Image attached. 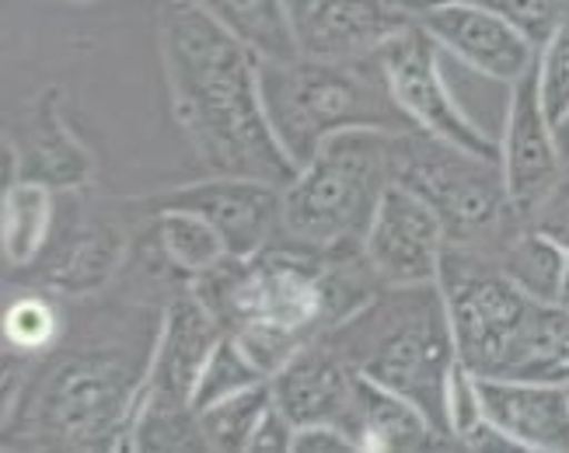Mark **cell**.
<instances>
[{
	"label": "cell",
	"instance_id": "6da1fadb",
	"mask_svg": "<svg viewBox=\"0 0 569 453\" xmlns=\"http://www.w3.org/2000/svg\"><path fill=\"white\" fill-rule=\"evenodd\" d=\"M158 53L171 115L203 171L290 185L297 164L269 122L252 49L189 0H164Z\"/></svg>",
	"mask_w": 569,
	"mask_h": 453
},
{
	"label": "cell",
	"instance_id": "7a4b0ae2",
	"mask_svg": "<svg viewBox=\"0 0 569 453\" xmlns=\"http://www.w3.org/2000/svg\"><path fill=\"white\" fill-rule=\"evenodd\" d=\"M192 290L273 376L305 345L321 342L357 314L381 283L363 248L321 251L280 234L249 259H224Z\"/></svg>",
	"mask_w": 569,
	"mask_h": 453
},
{
	"label": "cell",
	"instance_id": "3957f363",
	"mask_svg": "<svg viewBox=\"0 0 569 453\" xmlns=\"http://www.w3.org/2000/svg\"><path fill=\"white\" fill-rule=\"evenodd\" d=\"M154 342L130 349L91 339L57 345L32 363L29 381L4 412L8 440L53 450H127Z\"/></svg>",
	"mask_w": 569,
	"mask_h": 453
},
{
	"label": "cell",
	"instance_id": "277c9868",
	"mask_svg": "<svg viewBox=\"0 0 569 453\" xmlns=\"http://www.w3.org/2000/svg\"><path fill=\"white\" fill-rule=\"evenodd\" d=\"M326 342L360 376L423 409L437 430L448 436L443 391H448V376L458 363V345L437 283L381 286L357 314L329 332Z\"/></svg>",
	"mask_w": 569,
	"mask_h": 453
},
{
	"label": "cell",
	"instance_id": "5b68a950",
	"mask_svg": "<svg viewBox=\"0 0 569 453\" xmlns=\"http://www.w3.org/2000/svg\"><path fill=\"white\" fill-rule=\"evenodd\" d=\"M266 112L287 158L301 168L315 150L346 130L412 133L395 102L381 57L367 60H259Z\"/></svg>",
	"mask_w": 569,
	"mask_h": 453
},
{
	"label": "cell",
	"instance_id": "8992f818",
	"mask_svg": "<svg viewBox=\"0 0 569 453\" xmlns=\"http://www.w3.org/2000/svg\"><path fill=\"white\" fill-rule=\"evenodd\" d=\"M395 137L346 130L329 137L283 185V238L321 251H353L395 185Z\"/></svg>",
	"mask_w": 569,
	"mask_h": 453
},
{
	"label": "cell",
	"instance_id": "52a82bcc",
	"mask_svg": "<svg viewBox=\"0 0 569 453\" xmlns=\"http://www.w3.org/2000/svg\"><path fill=\"white\" fill-rule=\"evenodd\" d=\"M395 182L427 199L448 226L451 244L492 251L521 223L507 195L500 161L416 130L395 137Z\"/></svg>",
	"mask_w": 569,
	"mask_h": 453
},
{
	"label": "cell",
	"instance_id": "ba28073f",
	"mask_svg": "<svg viewBox=\"0 0 569 453\" xmlns=\"http://www.w3.org/2000/svg\"><path fill=\"white\" fill-rule=\"evenodd\" d=\"M437 286L448 308L458 360L479 376H503L538 304L546 300H535L510 280L492 251L472 244H448Z\"/></svg>",
	"mask_w": 569,
	"mask_h": 453
},
{
	"label": "cell",
	"instance_id": "9c48e42d",
	"mask_svg": "<svg viewBox=\"0 0 569 453\" xmlns=\"http://www.w3.org/2000/svg\"><path fill=\"white\" fill-rule=\"evenodd\" d=\"M381 67L395 102L416 133L500 161V137L482 130L458 102V94L443 78V49L423 24L416 21L399 39H391L381 49Z\"/></svg>",
	"mask_w": 569,
	"mask_h": 453
},
{
	"label": "cell",
	"instance_id": "30bf717a",
	"mask_svg": "<svg viewBox=\"0 0 569 453\" xmlns=\"http://www.w3.org/2000/svg\"><path fill=\"white\" fill-rule=\"evenodd\" d=\"M137 210L151 213L161 207H179L203 217L224 241L231 259H249L283 234V185L238 174H210L203 182L179 185L164 195H151Z\"/></svg>",
	"mask_w": 569,
	"mask_h": 453
},
{
	"label": "cell",
	"instance_id": "8fae6325",
	"mask_svg": "<svg viewBox=\"0 0 569 453\" xmlns=\"http://www.w3.org/2000/svg\"><path fill=\"white\" fill-rule=\"evenodd\" d=\"M448 226L423 195L395 182L363 234V259L381 286H423L437 283Z\"/></svg>",
	"mask_w": 569,
	"mask_h": 453
},
{
	"label": "cell",
	"instance_id": "7c38bea8",
	"mask_svg": "<svg viewBox=\"0 0 569 453\" xmlns=\"http://www.w3.org/2000/svg\"><path fill=\"white\" fill-rule=\"evenodd\" d=\"M416 21L437 39L443 53L489 81L510 88L535 67L538 42L476 0H430L416 8Z\"/></svg>",
	"mask_w": 569,
	"mask_h": 453
},
{
	"label": "cell",
	"instance_id": "4fadbf2b",
	"mask_svg": "<svg viewBox=\"0 0 569 453\" xmlns=\"http://www.w3.org/2000/svg\"><path fill=\"white\" fill-rule=\"evenodd\" d=\"M297 53L318 60H367L416 24L406 0H287Z\"/></svg>",
	"mask_w": 569,
	"mask_h": 453
},
{
	"label": "cell",
	"instance_id": "5bb4252c",
	"mask_svg": "<svg viewBox=\"0 0 569 453\" xmlns=\"http://www.w3.org/2000/svg\"><path fill=\"white\" fill-rule=\"evenodd\" d=\"M566 161L569 154L556 122L549 119L546 105H541L531 67L521 81L510 84L507 119L500 133V168L517 217L525 220L552 192V185L569 171Z\"/></svg>",
	"mask_w": 569,
	"mask_h": 453
},
{
	"label": "cell",
	"instance_id": "9a60e30c",
	"mask_svg": "<svg viewBox=\"0 0 569 453\" xmlns=\"http://www.w3.org/2000/svg\"><path fill=\"white\" fill-rule=\"evenodd\" d=\"M220 339H224V324L207 308V300L192 290V283H182L164 300L140 397L168 401V405H192L196 381H200Z\"/></svg>",
	"mask_w": 569,
	"mask_h": 453
},
{
	"label": "cell",
	"instance_id": "2e32d148",
	"mask_svg": "<svg viewBox=\"0 0 569 453\" xmlns=\"http://www.w3.org/2000/svg\"><path fill=\"white\" fill-rule=\"evenodd\" d=\"M94 174L91 150L70 130L60 91L46 88L21 109V125L4 140V185L18 179L46 182L57 192L84 189Z\"/></svg>",
	"mask_w": 569,
	"mask_h": 453
},
{
	"label": "cell",
	"instance_id": "e0dca14e",
	"mask_svg": "<svg viewBox=\"0 0 569 453\" xmlns=\"http://www.w3.org/2000/svg\"><path fill=\"white\" fill-rule=\"evenodd\" d=\"M482 409L521 453H569V384L479 376Z\"/></svg>",
	"mask_w": 569,
	"mask_h": 453
},
{
	"label": "cell",
	"instance_id": "ac0fdd59",
	"mask_svg": "<svg viewBox=\"0 0 569 453\" xmlns=\"http://www.w3.org/2000/svg\"><path fill=\"white\" fill-rule=\"evenodd\" d=\"M357 376L360 373L321 339L290 356L269 376V387H273V401L293 419L297 430L318 422H336L350 430Z\"/></svg>",
	"mask_w": 569,
	"mask_h": 453
},
{
	"label": "cell",
	"instance_id": "d6986e66",
	"mask_svg": "<svg viewBox=\"0 0 569 453\" xmlns=\"http://www.w3.org/2000/svg\"><path fill=\"white\" fill-rule=\"evenodd\" d=\"M350 433L357 436L360 450H378V453L455 450V443L437 430L423 409L412 405L402 394L367 381V376H357Z\"/></svg>",
	"mask_w": 569,
	"mask_h": 453
},
{
	"label": "cell",
	"instance_id": "ffe728a7",
	"mask_svg": "<svg viewBox=\"0 0 569 453\" xmlns=\"http://www.w3.org/2000/svg\"><path fill=\"white\" fill-rule=\"evenodd\" d=\"M147 231H143V251L147 262H154L161 272H168L179 283H196L200 275L213 272L228 255L224 241L213 226L179 207H161L143 213Z\"/></svg>",
	"mask_w": 569,
	"mask_h": 453
},
{
	"label": "cell",
	"instance_id": "44dd1931",
	"mask_svg": "<svg viewBox=\"0 0 569 453\" xmlns=\"http://www.w3.org/2000/svg\"><path fill=\"white\" fill-rule=\"evenodd\" d=\"M63 210V192L46 182L18 179L4 185V217H0V238H4V259L11 269H36L53 244L57 223Z\"/></svg>",
	"mask_w": 569,
	"mask_h": 453
},
{
	"label": "cell",
	"instance_id": "7402d4cb",
	"mask_svg": "<svg viewBox=\"0 0 569 453\" xmlns=\"http://www.w3.org/2000/svg\"><path fill=\"white\" fill-rule=\"evenodd\" d=\"M207 11L220 29L244 42L259 60H290L297 53L287 0H189Z\"/></svg>",
	"mask_w": 569,
	"mask_h": 453
},
{
	"label": "cell",
	"instance_id": "603a6c76",
	"mask_svg": "<svg viewBox=\"0 0 569 453\" xmlns=\"http://www.w3.org/2000/svg\"><path fill=\"white\" fill-rule=\"evenodd\" d=\"M4 349L18 352V356L42 360L46 352H53L63 342L67 332V314L60 308V300L42 290H21L11 293L4 304Z\"/></svg>",
	"mask_w": 569,
	"mask_h": 453
},
{
	"label": "cell",
	"instance_id": "cb8c5ba5",
	"mask_svg": "<svg viewBox=\"0 0 569 453\" xmlns=\"http://www.w3.org/2000/svg\"><path fill=\"white\" fill-rule=\"evenodd\" d=\"M492 255H497V262L507 269L510 280L521 283L535 300L556 304L559 275H562V262H566V251L559 244L541 238L535 226H528L521 220L497 248H492Z\"/></svg>",
	"mask_w": 569,
	"mask_h": 453
},
{
	"label": "cell",
	"instance_id": "d4e9b609",
	"mask_svg": "<svg viewBox=\"0 0 569 453\" xmlns=\"http://www.w3.org/2000/svg\"><path fill=\"white\" fill-rule=\"evenodd\" d=\"M127 450L168 453V450H207L200 433V415L192 405H168V401L140 397L130 422Z\"/></svg>",
	"mask_w": 569,
	"mask_h": 453
},
{
	"label": "cell",
	"instance_id": "484cf974",
	"mask_svg": "<svg viewBox=\"0 0 569 453\" xmlns=\"http://www.w3.org/2000/svg\"><path fill=\"white\" fill-rule=\"evenodd\" d=\"M269 401H273V387L266 381V384H256L249 391L217 401V405H210L203 412H196L200 415V433H203L207 450H213V453L249 450V440L256 433L262 412L269 409Z\"/></svg>",
	"mask_w": 569,
	"mask_h": 453
},
{
	"label": "cell",
	"instance_id": "4316f807",
	"mask_svg": "<svg viewBox=\"0 0 569 453\" xmlns=\"http://www.w3.org/2000/svg\"><path fill=\"white\" fill-rule=\"evenodd\" d=\"M269 373L249 356V349H244L231 332H224V339L217 342V349L210 352V360L200 373V381H196V391H192V409L203 412L217 401H224L231 394H241L256 384H266Z\"/></svg>",
	"mask_w": 569,
	"mask_h": 453
},
{
	"label": "cell",
	"instance_id": "83f0119b",
	"mask_svg": "<svg viewBox=\"0 0 569 453\" xmlns=\"http://www.w3.org/2000/svg\"><path fill=\"white\" fill-rule=\"evenodd\" d=\"M535 81L541 105H546L556 130L569 122V11L556 21V29L538 42Z\"/></svg>",
	"mask_w": 569,
	"mask_h": 453
},
{
	"label": "cell",
	"instance_id": "f1b7e54d",
	"mask_svg": "<svg viewBox=\"0 0 569 453\" xmlns=\"http://www.w3.org/2000/svg\"><path fill=\"white\" fill-rule=\"evenodd\" d=\"M486 425L489 419L482 409L479 373L458 360L448 376V391H443V430H448L458 450H472V443L486 433Z\"/></svg>",
	"mask_w": 569,
	"mask_h": 453
},
{
	"label": "cell",
	"instance_id": "f546056e",
	"mask_svg": "<svg viewBox=\"0 0 569 453\" xmlns=\"http://www.w3.org/2000/svg\"><path fill=\"white\" fill-rule=\"evenodd\" d=\"M476 4L503 14L535 42L546 39L556 29V21L569 11V0H476Z\"/></svg>",
	"mask_w": 569,
	"mask_h": 453
},
{
	"label": "cell",
	"instance_id": "4dcf8cb0",
	"mask_svg": "<svg viewBox=\"0 0 569 453\" xmlns=\"http://www.w3.org/2000/svg\"><path fill=\"white\" fill-rule=\"evenodd\" d=\"M525 223L535 226L541 238L559 244L562 251H569V171L552 185V192L525 217Z\"/></svg>",
	"mask_w": 569,
	"mask_h": 453
},
{
	"label": "cell",
	"instance_id": "1f68e13d",
	"mask_svg": "<svg viewBox=\"0 0 569 453\" xmlns=\"http://www.w3.org/2000/svg\"><path fill=\"white\" fill-rule=\"evenodd\" d=\"M293 440H297V425L293 419L269 401V409L262 412L256 433L249 440V453H293Z\"/></svg>",
	"mask_w": 569,
	"mask_h": 453
},
{
	"label": "cell",
	"instance_id": "d6a6232c",
	"mask_svg": "<svg viewBox=\"0 0 569 453\" xmlns=\"http://www.w3.org/2000/svg\"><path fill=\"white\" fill-rule=\"evenodd\" d=\"M357 450H360L357 436L336 422L301 425L293 440V453H357Z\"/></svg>",
	"mask_w": 569,
	"mask_h": 453
},
{
	"label": "cell",
	"instance_id": "836d02e7",
	"mask_svg": "<svg viewBox=\"0 0 569 453\" xmlns=\"http://www.w3.org/2000/svg\"><path fill=\"white\" fill-rule=\"evenodd\" d=\"M556 304L569 311V251H566V262H562V275H559V290H556Z\"/></svg>",
	"mask_w": 569,
	"mask_h": 453
},
{
	"label": "cell",
	"instance_id": "e575fe53",
	"mask_svg": "<svg viewBox=\"0 0 569 453\" xmlns=\"http://www.w3.org/2000/svg\"><path fill=\"white\" fill-rule=\"evenodd\" d=\"M406 4H412V8H423V4H430V0H406Z\"/></svg>",
	"mask_w": 569,
	"mask_h": 453
},
{
	"label": "cell",
	"instance_id": "d590c367",
	"mask_svg": "<svg viewBox=\"0 0 569 453\" xmlns=\"http://www.w3.org/2000/svg\"><path fill=\"white\" fill-rule=\"evenodd\" d=\"M67 4H91V0H67Z\"/></svg>",
	"mask_w": 569,
	"mask_h": 453
}]
</instances>
